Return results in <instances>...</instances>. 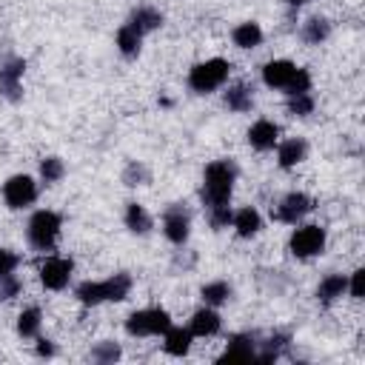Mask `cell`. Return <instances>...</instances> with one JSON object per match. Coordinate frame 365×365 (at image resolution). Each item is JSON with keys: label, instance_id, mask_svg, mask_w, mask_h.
<instances>
[{"label": "cell", "instance_id": "obj_12", "mask_svg": "<svg viewBox=\"0 0 365 365\" xmlns=\"http://www.w3.org/2000/svg\"><path fill=\"white\" fill-rule=\"evenodd\" d=\"M163 228H165V237H168L171 242L182 245V242L188 240V214H185V211H182L180 205L168 208V214H165V222H163Z\"/></svg>", "mask_w": 365, "mask_h": 365}, {"label": "cell", "instance_id": "obj_17", "mask_svg": "<svg viewBox=\"0 0 365 365\" xmlns=\"http://www.w3.org/2000/svg\"><path fill=\"white\" fill-rule=\"evenodd\" d=\"M220 359H222V362H248V359H254V345H251V339H248V336H234Z\"/></svg>", "mask_w": 365, "mask_h": 365}, {"label": "cell", "instance_id": "obj_20", "mask_svg": "<svg viewBox=\"0 0 365 365\" xmlns=\"http://www.w3.org/2000/svg\"><path fill=\"white\" fill-rule=\"evenodd\" d=\"M234 43H237L240 48H254V46L262 43V29H259L257 23H240V26L234 29Z\"/></svg>", "mask_w": 365, "mask_h": 365}, {"label": "cell", "instance_id": "obj_23", "mask_svg": "<svg viewBox=\"0 0 365 365\" xmlns=\"http://www.w3.org/2000/svg\"><path fill=\"white\" fill-rule=\"evenodd\" d=\"M140 40H143V34H140L137 29H131V26H123V29L117 31V46H120V51H123L125 57H134V54L140 51Z\"/></svg>", "mask_w": 365, "mask_h": 365}, {"label": "cell", "instance_id": "obj_27", "mask_svg": "<svg viewBox=\"0 0 365 365\" xmlns=\"http://www.w3.org/2000/svg\"><path fill=\"white\" fill-rule=\"evenodd\" d=\"M231 297V288L225 285V282H208V285H202V299L208 302V305H220V302H225Z\"/></svg>", "mask_w": 365, "mask_h": 365}, {"label": "cell", "instance_id": "obj_3", "mask_svg": "<svg viewBox=\"0 0 365 365\" xmlns=\"http://www.w3.org/2000/svg\"><path fill=\"white\" fill-rule=\"evenodd\" d=\"M228 71H231V63L222 60V57L197 63V66L191 68V74H188V86H191L197 94H208V91L220 88V86L228 80Z\"/></svg>", "mask_w": 365, "mask_h": 365}, {"label": "cell", "instance_id": "obj_37", "mask_svg": "<svg viewBox=\"0 0 365 365\" xmlns=\"http://www.w3.org/2000/svg\"><path fill=\"white\" fill-rule=\"evenodd\" d=\"M285 3H288V6H302L305 0H285Z\"/></svg>", "mask_w": 365, "mask_h": 365}, {"label": "cell", "instance_id": "obj_5", "mask_svg": "<svg viewBox=\"0 0 365 365\" xmlns=\"http://www.w3.org/2000/svg\"><path fill=\"white\" fill-rule=\"evenodd\" d=\"M57 234H60V217L54 211H37L31 217V222H29V240H31L34 248H40V251L51 248L54 240H57Z\"/></svg>", "mask_w": 365, "mask_h": 365}, {"label": "cell", "instance_id": "obj_24", "mask_svg": "<svg viewBox=\"0 0 365 365\" xmlns=\"http://www.w3.org/2000/svg\"><path fill=\"white\" fill-rule=\"evenodd\" d=\"M225 103H228V108H234V111H248V108H251V88H245V86L228 88V91H225Z\"/></svg>", "mask_w": 365, "mask_h": 365}, {"label": "cell", "instance_id": "obj_1", "mask_svg": "<svg viewBox=\"0 0 365 365\" xmlns=\"http://www.w3.org/2000/svg\"><path fill=\"white\" fill-rule=\"evenodd\" d=\"M234 165L228 160H217L205 168V177H202V200L208 202V208L214 205H228L231 200V191H234Z\"/></svg>", "mask_w": 365, "mask_h": 365}, {"label": "cell", "instance_id": "obj_28", "mask_svg": "<svg viewBox=\"0 0 365 365\" xmlns=\"http://www.w3.org/2000/svg\"><path fill=\"white\" fill-rule=\"evenodd\" d=\"M311 88V74L305 71V68H297V74L291 77V83L285 86V91H288V97L291 94H305Z\"/></svg>", "mask_w": 365, "mask_h": 365}, {"label": "cell", "instance_id": "obj_30", "mask_svg": "<svg viewBox=\"0 0 365 365\" xmlns=\"http://www.w3.org/2000/svg\"><path fill=\"white\" fill-rule=\"evenodd\" d=\"M63 171H66V168H63V163H60L57 157H46L43 165H40V174H43L46 182H57V180L63 177Z\"/></svg>", "mask_w": 365, "mask_h": 365}, {"label": "cell", "instance_id": "obj_31", "mask_svg": "<svg viewBox=\"0 0 365 365\" xmlns=\"http://www.w3.org/2000/svg\"><path fill=\"white\" fill-rule=\"evenodd\" d=\"M94 359H100V362H111V359H117L120 356V348L114 345V342H103V345H97L94 348V354H91Z\"/></svg>", "mask_w": 365, "mask_h": 365}, {"label": "cell", "instance_id": "obj_10", "mask_svg": "<svg viewBox=\"0 0 365 365\" xmlns=\"http://www.w3.org/2000/svg\"><path fill=\"white\" fill-rule=\"evenodd\" d=\"M294 74H297V66L288 63V60H271V63L262 68V80H265V86H271V88H285Z\"/></svg>", "mask_w": 365, "mask_h": 365}, {"label": "cell", "instance_id": "obj_32", "mask_svg": "<svg viewBox=\"0 0 365 365\" xmlns=\"http://www.w3.org/2000/svg\"><path fill=\"white\" fill-rule=\"evenodd\" d=\"M17 291H20V282L11 274H3L0 277V299H11Z\"/></svg>", "mask_w": 365, "mask_h": 365}, {"label": "cell", "instance_id": "obj_35", "mask_svg": "<svg viewBox=\"0 0 365 365\" xmlns=\"http://www.w3.org/2000/svg\"><path fill=\"white\" fill-rule=\"evenodd\" d=\"M351 297H362V271H354V279H351Z\"/></svg>", "mask_w": 365, "mask_h": 365}, {"label": "cell", "instance_id": "obj_25", "mask_svg": "<svg viewBox=\"0 0 365 365\" xmlns=\"http://www.w3.org/2000/svg\"><path fill=\"white\" fill-rule=\"evenodd\" d=\"M17 331H20V336H34L40 331V311L37 308H26L17 317Z\"/></svg>", "mask_w": 365, "mask_h": 365}, {"label": "cell", "instance_id": "obj_8", "mask_svg": "<svg viewBox=\"0 0 365 365\" xmlns=\"http://www.w3.org/2000/svg\"><path fill=\"white\" fill-rule=\"evenodd\" d=\"M71 259H63V257H51V259H46L43 265H40V279H43V285L46 288H51V291H60L66 282H68V277H71Z\"/></svg>", "mask_w": 365, "mask_h": 365}, {"label": "cell", "instance_id": "obj_2", "mask_svg": "<svg viewBox=\"0 0 365 365\" xmlns=\"http://www.w3.org/2000/svg\"><path fill=\"white\" fill-rule=\"evenodd\" d=\"M128 291H131V277L128 274H114V277H108L103 282H83L77 288V299L83 305H100L106 299L120 302V299L128 297Z\"/></svg>", "mask_w": 365, "mask_h": 365}, {"label": "cell", "instance_id": "obj_14", "mask_svg": "<svg viewBox=\"0 0 365 365\" xmlns=\"http://www.w3.org/2000/svg\"><path fill=\"white\" fill-rule=\"evenodd\" d=\"M188 331H191V336H211V334H217L220 331V314L211 311V308L197 311L191 317V328Z\"/></svg>", "mask_w": 365, "mask_h": 365}, {"label": "cell", "instance_id": "obj_26", "mask_svg": "<svg viewBox=\"0 0 365 365\" xmlns=\"http://www.w3.org/2000/svg\"><path fill=\"white\" fill-rule=\"evenodd\" d=\"M328 31H331L328 20H322V17H311V20L305 23V29H302V37H305L308 43H319V40L328 37Z\"/></svg>", "mask_w": 365, "mask_h": 365}, {"label": "cell", "instance_id": "obj_15", "mask_svg": "<svg viewBox=\"0 0 365 365\" xmlns=\"http://www.w3.org/2000/svg\"><path fill=\"white\" fill-rule=\"evenodd\" d=\"M163 348H165V354H171V356L188 354V348H191V331H185V328H168Z\"/></svg>", "mask_w": 365, "mask_h": 365}, {"label": "cell", "instance_id": "obj_11", "mask_svg": "<svg viewBox=\"0 0 365 365\" xmlns=\"http://www.w3.org/2000/svg\"><path fill=\"white\" fill-rule=\"evenodd\" d=\"M277 137H279V128L271 123V120H257L248 131V143L257 148V151H268L277 145Z\"/></svg>", "mask_w": 365, "mask_h": 365}, {"label": "cell", "instance_id": "obj_4", "mask_svg": "<svg viewBox=\"0 0 365 365\" xmlns=\"http://www.w3.org/2000/svg\"><path fill=\"white\" fill-rule=\"evenodd\" d=\"M171 328V317L163 308H145V311H134L125 319V331L131 336H154V334H165Z\"/></svg>", "mask_w": 365, "mask_h": 365}, {"label": "cell", "instance_id": "obj_19", "mask_svg": "<svg viewBox=\"0 0 365 365\" xmlns=\"http://www.w3.org/2000/svg\"><path fill=\"white\" fill-rule=\"evenodd\" d=\"M163 23V14L160 11H154V9H137L134 14H131V20H128V26L131 29H137L140 34H145V31H154L157 26Z\"/></svg>", "mask_w": 365, "mask_h": 365}, {"label": "cell", "instance_id": "obj_33", "mask_svg": "<svg viewBox=\"0 0 365 365\" xmlns=\"http://www.w3.org/2000/svg\"><path fill=\"white\" fill-rule=\"evenodd\" d=\"M228 222H231L228 205H214V208H211V225H214V228H225Z\"/></svg>", "mask_w": 365, "mask_h": 365}, {"label": "cell", "instance_id": "obj_9", "mask_svg": "<svg viewBox=\"0 0 365 365\" xmlns=\"http://www.w3.org/2000/svg\"><path fill=\"white\" fill-rule=\"evenodd\" d=\"M23 68H26L23 60H9V63L0 68V91H3V97H9V100H17V97H20Z\"/></svg>", "mask_w": 365, "mask_h": 365}, {"label": "cell", "instance_id": "obj_16", "mask_svg": "<svg viewBox=\"0 0 365 365\" xmlns=\"http://www.w3.org/2000/svg\"><path fill=\"white\" fill-rule=\"evenodd\" d=\"M231 222H234V228H237L240 237H254V234L262 228V220H259V214H257L254 208H242V211H237V214L231 217Z\"/></svg>", "mask_w": 365, "mask_h": 365}, {"label": "cell", "instance_id": "obj_13", "mask_svg": "<svg viewBox=\"0 0 365 365\" xmlns=\"http://www.w3.org/2000/svg\"><path fill=\"white\" fill-rule=\"evenodd\" d=\"M308 208H311V200H308L305 194L294 191V194H288V197L277 205V220H282V222H297Z\"/></svg>", "mask_w": 365, "mask_h": 365}, {"label": "cell", "instance_id": "obj_29", "mask_svg": "<svg viewBox=\"0 0 365 365\" xmlns=\"http://www.w3.org/2000/svg\"><path fill=\"white\" fill-rule=\"evenodd\" d=\"M288 108H291V114L305 117V114H311V111H314V100L308 97V91H305V94H291Z\"/></svg>", "mask_w": 365, "mask_h": 365}, {"label": "cell", "instance_id": "obj_18", "mask_svg": "<svg viewBox=\"0 0 365 365\" xmlns=\"http://www.w3.org/2000/svg\"><path fill=\"white\" fill-rule=\"evenodd\" d=\"M345 288H348V279H345L342 274H331V277H325V279L319 282L317 297H319V302H334L336 297L345 294Z\"/></svg>", "mask_w": 365, "mask_h": 365}, {"label": "cell", "instance_id": "obj_7", "mask_svg": "<svg viewBox=\"0 0 365 365\" xmlns=\"http://www.w3.org/2000/svg\"><path fill=\"white\" fill-rule=\"evenodd\" d=\"M3 197H6V202H9L11 208H23V205H29V202L37 197L34 180L26 177V174H14V177H9L6 185H3Z\"/></svg>", "mask_w": 365, "mask_h": 365}, {"label": "cell", "instance_id": "obj_36", "mask_svg": "<svg viewBox=\"0 0 365 365\" xmlns=\"http://www.w3.org/2000/svg\"><path fill=\"white\" fill-rule=\"evenodd\" d=\"M37 354H40V356H51V354H54V345H51L48 339H40V345H37Z\"/></svg>", "mask_w": 365, "mask_h": 365}, {"label": "cell", "instance_id": "obj_22", "mask_svg": "<svg viewBox=\"0 0 365 365\" xmlns=\"http://www.w3.org/2000/svg\"><path fill=\"white\" fill-rule=\"evenodd\" d=\"M125 225H128L134 234H145V231L151 228V217H148V211H145L143 205L131 202V205L125 208Z\"/></svg>", "mask_w": 365, "mask_h": 365}, {"label": "cell", "instance_id": "obj_6", "mask_svg": "<svg viewBox=\"0 0 365 365\" xmlns=\"http://www.w3.org/2000/svg\"><path fill=\"white\" fill-rule=\"evenodd\" d=\"M325 248V231L319 225H302L291 234V254L294 257H314Z\"/></svg>", "mask_w": 365, "mask_h": 365}, {"label": "cell", "instance_id": "obj_34", "mask_svg": "<svg viewBox=\"0 0 365 365\" xmlns=\"http://www.w3.org/2000/svg\"><path fill=\"white\" fill-rule=\"evenodd\" d=\"M14 268H17V254L0 248V277H3V274H11Z\"/></svg>", "mask_w": 365, "mask_h": 365}, {"label": "cell", "instance_id": "obj_21", "mask_svg": "<svg viewBox=\"0 0 365 365\" xmlns=\"http://www.w3.org/2000/svg\"><path fill=\"white\" fill-rule=\"evenodd\" d=\"M302 157H305V143L302 140H285L279 145V165L282 168H294Z\"/></svg>", "mask_w": 365, "mask_h": 365}]
</instances>
